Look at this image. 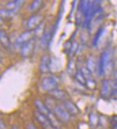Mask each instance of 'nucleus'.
<instances>
[{
  "label": "nucleus",
  "mask_w": 117,
  "mask_h": 129,
  "mask_svg": "<svg viewBox=\"0 0 117 129\" xmlns=\"http://www.w3.org/2000/svg\"><path fill=\"white\" fill-rule=\"evenodd\" d=\"M111 56L112 54L109 50H106L101 54L98 62L97 63V70L99 76L104 75L111 70L112 67Z\"/></svg>",
  "instance_id": "f257e3e1"
},
{
  "label": "nucleus",
  "mask_w": 117,
  "mask_h": 129,
  "mask_svg": "<svg viewBox=\"0 0 117 129\" xmlns=\"http://www.w3.org/2000/svg\"><path fill=\"white\" fill-rule=\"evenodd\" d=\"M101 11L100 4L98 1H93L91 3L90 6L87 8L83 15V24L84 27L87 29H90L92 21L93 20L94 16Z\"/></svg>",
  "instance_id": "f03ea898"
},
{
  "label": "nucleus",
  "mask_w": 117,
  "mask_h": 129,
  "mask_svg": "<svg viewBox=\"0 0 117 129\" xmlns=\"http://www.w3.org/2000/svg\"><path fill=\"white\" fill-rule=\"evenodd\" d=\"M52 112H53L55 117L57 118L60 123H68L71 118V115L67 111L66 109L65 108L63 105L56 104V106H54Z\"/></svg>",
  "instance_id": "7ed1b4c3"
},
{
  "label": "nucleus",
  "mask_w": 117,
  "mask_h": 129,
  "mask_svg": "<svg viewBox=\"0 0 117 129\" xmlns=\"http://www.w3.org/2000/svg\"><path fill=\"white\" fill-rule=\"evenodd\" d=\"M59 78L55 75L46 76L43 78V79L40 82L41 88L44 91H51L54 89H57L59 85Z\"/></svg>",
  "instance_id": "20e7f679"
},
{
  "label": "nucleus",
  "mask_w": 117,
  "mask_h": 129,
  "mask_svg": "<svg viewBox=\"0 0 117 129\" xmlns=\"http://www.w3.org/2000/svg\"><path fill=\"white\" fill-rule=\"evenodd\" d=\"M34 34L35 33H34V30L33 29H28V30H26V31L22 32L16 39L15 45L17 47H20L25 43H28L30 41H32V39L34 35Z\"/></svg>",
  "instance_id": "39448f33"
},
{
  "label": "nucleus",
  "mask_w": 117,
  "mask_h": 129,
  "mask_svg": "<svg viewBox=\"0 0 117 129\" xmlns=\"http://www.w3.org/2000/svg\"><path fill=\"white\" fill-rule=\"evenodd\" d=\"M113 88L111 86V81L110 79H105L102 81V86L100 89V95L102 98L104 99H108L109 97H111L112 96L113 92Z\"/></svg>",
  "instance_id": "423d86ee"
},
{
  "label": "nucleus",
  "mask_w": 117,
  "mask_h": 129,
  "mask_svg": "<svg viewBox=\"0 0 117 129\" xmlns=\"http://www.w3.org/2000/svg\"><path fill=\"white\" fill-rule=\"evenodd\" d=\"M43 17L42 15H40V14L32 15L28 20H27L26 27L29 29H33L34 28H37V27L43 22Z\"/></svg>",
  "instance_id": "0eeeda50"
},
{
  "label": "nucleus",
  "mask_w": 117,
  "mask_h": 129,
  "mask_svg": "<svg viewBox=\"0 0 117 129\" xmlns=\"http://www.w3.org/2000/svg\"><path fill=\"white\" fill-rule=\"evenodd\" d=\"M63 106L66 109L69 113H70L71 116H76V115L80 114V110H79L78 106L70 99L64 100Z\"/></svg>",
  "instance_id": "6e6552de"
},
{
  "label": "nucleus",
  "mask_w": 117,
  "mask_h": 129,
  "mask_svg": "<svg viewBox=\"0 0 117 129\" xmlns=\"http://www.w3.org/2000/svg\"><path fill=\"white\" fill-rule=\"evenodd\" d=\"M39 70L41 74H47L50 70V60L47 54H43L39 63Z\"/></svg>",
  "instance_id": "1a4fd4ad"
},
{
  "label": "nucleus",
  "mask_w": 117,
  "mask_h": 129,
  "mask_svg": "<svg viewBox=\"0 0 117 129\" xmlns=\"http://www.w3.org/2000/svg\"><path fill=\"white\" fill-rule=\"evenodd\" d=\"M0 44L5 49H9L12 46L11 40H10L8 33L6 32V30L2 29H0Z\"/></svg>",
  "instance_id": "9d476101"
},
{
  "label": "nucleus",
  "mask_w": 117,
  "mask_h": 129,
  "mask_svg": "<svg viewBox=\"0 0 117 129\" xmlns=\"http://www.w3.org/2000/svg\"><path fill=\"white\" fill-rule=\"evenodd\" d=\"M25 3L24 1H17V0L16 1H9L5 4L4 8L14 14L16 12H17L20 8V7L23 5L22 3Z\"/></svg>",
  "instance_id": "9b49d317"
},
{
  "label": "nucleus",
  "mask_w": 117,
  "mask_h": 129,
  "mask_svg": "<svg viewBox=\"0 0 117 129\" xmlns=\"http://www.w3.org/2000/svg\"><path fill=\"white\" fill-rule=\"evenodd\" d=\"M34 43L32 41H30L28 43H26L24 44L23 46L20 47V55L24 57L29 56L30 54L33 52L34 50Z\"/></svg>",
  "instance_id": "f8f14e48"
},
{
  "label": "nucleus",
  "mask_w": 117,
  "mask_h": 129,
  "mask_svg": "<svg viewBox=\"0 0 117 129\" xmlns=\"http://www.w3.org/2000/svg\"><path fill=\"white\" fill-rule=\"evenodd\" d=\"M34 118H35V119L39 122V123L43 126L44 127H50V124H49V119H48V117L47 115L43 114H41L39 113V111H34Z\"/></svg>",
  "instance_id": "ddd939ff"
},
{
  "label": "nucleus",
  "mask_w": 117,
  "mask_h": 129,
  "mask_svg": "<svg viewBox=\"0 0 117 129\" xmlns=\"http://www.w3.org/2000/svg\"><path fill=\"white\" fill-rule=\"evenodd\" d=\"M34 105H35L37 111H39L41 114L48 115L51 112L46 106L45 103H44L41 99H39V98H37V99L34 100Z\"/></svg>",
  "instance_id": "4468645a"
},
{
  "label": "nucleus",
  "mask_w": 117,
  "mask_h": 129,
  "mask_svg": "<svg viewBox=\"0 0 117 129\" xmlns=\"http://www.w3.org/2000/svg\"><path fill=\"white\" fill-rule=\"evenodd\" d=\"M49 94H50V96L53 98V99L57 100V101L65 100V98L66 96V93L62 90L58 89V88L49 91Z\"/></svg>",
  "instance_id": "2eb2a0df"
},
{
  "label": "nucleus",
  "mask_w": 117,
  "mask_h": 129,
  "mask_svg": "<svg viewBox=\"0 0 117 129\" xmlns=\"http://www.w3.org/2000/svg\"><path fill=\"white\" fill-rule=\"evenodd\" d=\"M48 119H49L50 127H52L54 129H60L61 128V125H60V122L58 121L57 118L55 117V115L53 114V112H50V113L47 115Z\"/></svg>",
  "instance_id": "dca6fc26"
},
{
  "label": "nucleus",
  "mask_w": 117,
  "mask_h": 129,
  "mask_svg": "<svg viewBox=\"0 0 117 129\" xmlns=\"http://www.w3.org/2000/svg\"><path fill=\"white\" fill-rule=\"evenodd\" d=\"M52 39L51 37V31L48 30V31H43L42 39H41V45L42 47H46L49 44Z\"/></svg>",
  "instance_id": "f3484780"
},
{
  "label": "nucleus",
  "mask_w": 117,
  "mask_h": 129,
  "mask_svg": "<svg viewBox=\"0 0 117 129\" xmlns=\"http://www.w3.org/2000/svg\"><path fill=\"white\" fill-rule=\"evenodd\" d=\"M41 6H42V1H40V0H35V1H33L29 5L27 10H28V12H33L37 11Z\"/></svg>",
  "instance_id": "a211bd4d"
},
{
  "label": "nucleus",
  "mask_w": 117,
  "mask_h": 129,
  "mask_svg": "<svg viewBox=\"0 0 117 129\" xmlns=\"http://www.w3.org/2000/svg\"><path fill=\"white\" fill-rule=\"evenodd\" d=\"M104 30H105V28L103 26L100 27V28L98 29V32L96 33V35L93 38V40H92V45L93 46H97L98 44V42H99V39L102 37V35H103V33H104Z\"/></svg>",
  "instance_id": "6ab92c4d"
},
{
  "label": "nucleus",
  "mask_w": 117,
  "mask_h": 129,
  "mask_svg": "<svg viewBox=\"0 0 117 129\" xmlns=\"http://www.w3.org/2000/svg\"><path fill=\"white\" fill-rule=\"evenodd\" d=\"M89 123H90V125L92 127H95L96 125H97L98 123V114L95 113V112H91L90 114H89Z\"/></svg>",
  "instance_id": "aec40b11"
},
{
  "label": "nucleus",
  "mask_w": 117,
  "mask_h": 129,
  "mask_svg": "<svg viewBox=\"0 0 117 129\" xmlns=\"http://www.w3.org/2000/svg\"><path fill=\"white\" fill-rule=\"evenodd\" d=\"M87 68L91 71V73L94 72L95 70L97 69V63L94 60V59L92 57L88 58L87 60Z\"/></svg>",
  "instance_id": "412c9836"
},
{
  "label": "nucleus",
  "mask_w": 117,
  "mask_h": 129,
  "mask_svg": "<svg viewBox=\"0 0 117 129\" xmlns=\"http://www.w3.org/2000/svg\"><path fill=\"white\" fill-rule=\"evenodd\" d=\"M13 16V13L10 12L5 8H0V18H2L3 21L5 19H9Z\"/></svg>",
  "instance_id": "4be33fe9"
},
{
  "label": "nucleus",
  "mask_w": 117,
  "mask_h": 129,
  "mask_svg": "<svg viewBox=\"0 0 117 129\" xmlns=\"http://www.w3.org/2000/svg\"><path fill=\"white\" fill-rule=\"evenodd\" d=\"M80 70V72L82 73V74L84 75V77L85 78V79L87 80V79H91V78H92V73H91V71L89 70L87 67H84V66H83L81 68V70Z\"/></svg>",
  "instance_id": "5701e85b"
},
{
  "label": "nucleus",
  "mask_w": 117,
  "mask_h": 129,
  "mask_svg": "<svg viewBox=\"0 0 117 129\" xmlns=\"http://www.w3.org/2000/svg\"><path fill=\"white\" fill-rule=\"evenodd\" d=\"M75 79L78 81V83L83 84V85L86 84V79L83 74H82V73L80 72V70H79L75 73Z\"/></svg>",
  "instance_id": "b1692460"
},
{
  "label": "nucleus",
  "mask_w": 117,
  "mask_h": 129,
  "mask_svg": "<svg viewBox=\"0 0 117 129\" xmlns=\"http://www.w3.org/2000/svg\"><path fill=\"white\" fill-rule=\"evenodd\" d=\"M85 85L87 86L89 89H93V88L96 87V82L92 78H91V79H88L86 80Z\"/></svg>",
  "instance_id": "393cba45"
},
{
  "label": "nucleus",
  "mask_w": 117,
  "mask_h": 129,
  "mask_svg": "<svg viewBox=\"0 0 117 129\" xmlns=\"http://www.w3.org/2000/svg\"><path fill=\"white\" fill-rule=\"evenodd\" d=\"M78 50V43L76 41H73L71 43V50H70V53L71 55H74V54L77 52Z\"/></svg>",
  "instance_id": "a878e982"
},
{
  "label": "nucleus",
  "mask_w": 117,
  "mask_h": 129,
  "mask_svg": "<svg viewBox=\"0 0 117 129\" xmlns=\"http://www.w3.org/2000/svg\"><path fill=\"white\" fill-rule=\"evenodd\" d=\"M112 129H117V115H113L110 120Z\"/></svg>",
  "instance_id": "bb28decb"
},
{
  "label": "nucleus",
  "mask_w": 117,
  "mask_h": 129,
  "mask_svg": "<svg viewBox=\"0 0 117 129\" xmlns=\"http://www.w3.org/2000/svg\"><path fill=\"white\" fill-rule=\"evenodd\" d=\"M25 128L26 129H37L36 126L34 124V123H32V122H30V121L26 122L25 124Z\"/></svg>",
  "instance_id": "cd10ccee"
},
{
  "label": "nucleus",
  "mask_w": 117,
  "mask_h": 129,
  "mask_svg": "<svg viewBox=\"0 0 117 129\" xmlns=\"http://www.w3.org/2000/svg\"><path fill=\"white\" fill-rule=\"evenodd\" d=\"M0 129H7V125L1 118H0Z\"/></svg>",
  "instance_id": "c85d7f7f"
},
{
  "label": "nucleus",
  "mask_w": 117,
  "mask_h": 129,
  "mask_svg": "<svg viewBox=\"0 0 117 129\" xmlns=\"http://www.w3.org/2000/svg\"><path fill=\"white\" fill-rule=\"evenodd\" d=\"M114 81H115V84L117 85V70H115V73H114Z\"/></svg>",
  "instance_id": "c756f323"
},
{
  "label": "nucleus",
  "mask_w": 117,
  "mask_h": 129,
  "mask_svg": "<svg viewBox=\"0 0 117 129\" xmlns=\"http://www.w3.org/2000/svg\"><path fill=\"white\" fill-rule=\"evenodd\" d=\"M11 129H19V127H18V126H17V125L13 124V125H12Z\"/></svg>",
  "instance_id": "7c9ffc66"
},
{
  "label": "nucleus",
  "mask_w": 117,
  "mask_h": 129,
  "mask_svg": "<svg viewBox=\"0 0 117 129\" xmlns=\"http://www.w3.org/2000/svg\"><path fill=\"white\" fill-rule=\"evenodd\" d=\"M3 20L2 18H0V26L3 25Z\"/></svg>",
  "instance_id": "2f4dec72"
},
{
  "label": "nucleus",
  "mask_w": 117,
  "mask_h": 129,
  "mask_svg": "<svg viewBox=\"0 0 117 129\" xmlns=\"http://www.w3.org/2000/svg\"><path fill=\"white\" fill-rule=\"evenodd\" d=\"M1 61H2V59H1V56H0V63H1Z\"/></svg>",
  "instance_id": "473e14b6"
},
{
  "label": "nucleus",
  "mask_w": 117,
  "mask_h": 129,
  "mask_svg": "<svg viewBox=\"0 0 117 129\" xmlns=\"http://www.w3.org/2000/svg\"><path fill=\"white\" fill-rule=\"evenodd\" d=\"M44 129H47V128H44Z\"/></svg>",
  "instance_id": "72a5a7b5"
}]
</instances>
